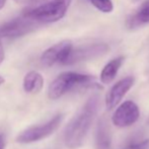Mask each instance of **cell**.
Segmentation results:
<instances>
[{
    "label": "cell",
    "mask_w": 149,
    "mask_h": 149,
    "mask_svg": "<svg viewBox=\"0 0 149 149\" xmlns=\"http://www.w3.org/2000/svg\"><path fill=\"white\" fill-rule=\"evenodd\" d=\"M4 58H5V52H4L3 44H2L1 40H0V65L4 61Z\"/></svg>",
    "instance_id": "obj_17"
},
{
    "label": "cell",
    "mask_w": 149,
    "mask_h": 149,
    "mask_svg": "<svg viewBox=\"0 0 149 149\" xmlns=\"http://www.w3.org/2000/svg\"><path fill=\"white\" fill-rule=\"evenodd\" d=\"M146 22H149V0H146L139 11L132 17L130 24L131 26H135L140 24H146Z\"/></svg>",
    "instance_id": "obj_13"
},
{
    "label": "cell",
    "mask_w": 149,
    "mask_h": 149,
    "mask_svg": "<svg viewBox=\"0 0 149 149\" xmlns=\"http://www.w3.org/2000/svg\"><path fill=\"white\" fill-rule=\"evenodd\" d=\"M4 81H5V80H4V78L1 76V75H0V85H1V84H3V83H4Z\"/></svg>",
    "instance_id": "obj_20"
},
{
    "label": "cell",
    "mask_w": 149,
    "mask_h": 149,
    "mask_svg": "<svg viewBox=\"0 0 149 149\" xmlns=\"http://www.w3.org/2000/svg\"><path fill=\"white\" fill-rule=\"evenodd\" d=\"M71 1L72 0H50L26 12V14L39 24L56 22L65 16Z\"/></svg>",
    "instance_id": "obj_3"
},
{
    "label": "cell",
    "mask_w": 149,
    "mask_h": 149,
    "mask_svg": "<svg viewBox=\"0 0 149 149\" xmlns=\"http://www.w3.org/2000/svg\"><path fill=\"white\" fill-rule=\"evenodd\" d=\"M96 149H111L112 146V132L108 121L102 118L98 122L95 134Z\"/></svg>",
    "instance_id": "obj_10"
},
{
    "label": "cell",
    "mask_w": 149,
    "mask_h": 149,
    "mask_svg": "<svg viewBox=\"0 0 149 149\" xmlns=\"http://www.w3.org/2000/svg\"><path fill=\"white\" fill-rule=\"evenodd\" d=\"M109 51H110V47H109V45H107L104 43L85 45L78 48H75V49L73 48V50L71 51L65 65H72L79 62H84V61L104 55Z\"/></svg>",
    "instance_id": "obj_7"
},
{
    "label": "cell",
    "mask_w": 149,
    "mask_h": 149,
    "mask_svg": "<svg viewBox=\"0 0 149 149\" xmlns=\"http://www.w3.org/2000/svg\"><path fill=\"white\" fill-rule=\"evenodd\" d=\"M139 108L135 102L128 100L122 104L113 115V124L117 127H129L139 119Z\"/></svg>",
    "instance_id": "obj_8"
},
{
    "label": "cell",
    "mask_w": 149,
    "mask_h": 149,
    "mask_svg": "<svg viewBox=\"0 0 149 149\" xmlns=\"http://www.w3.org/2000/svg\"><path fill=\"white\" fill-rule=\"evenodd\" d=\"M39 22L33 20L26 13L0 26V38L6 39H17L31 31H35L39 26Z\"/></svg>",
    "instance_id": "obj_5"
},
{
    "label": "cell",
    "mask_w": 149,
    "mask_h": 149,
    "mask_svg": "<svg viewBox=\"0 0 149 149\" xmlns=\"http://www.w3.org/2000/svg\"><path fill=\"white\" fill-rule=\"evenodd\" d=\"M5 136H4L3 133L0 132V149H4L5 148Z\"/></svg>",
    "instance_id": "obj_18"
},
{
    "label": "cell",
    "mask_w": 149,
    "mask_h": 149,
    "mask_svg": "<svg viewBox=\"0 0 149 149\" xmlns=\"http://www.w3.org/2000/svg\"><path fill=\"white\" fill-rule=\"evenodd\" d=\"M63 121V115L58 114L51 118L48 122L41 125H33L22 131L16 137V142L22 144H30L41 141L49 137L60 127Z\"/></svg>",
    "instance_id": "obj_4"
},
{
    "label": "cell",
    "mask_w": 149,
    "mask_h": 149,
    "mask_svg": "<svg viewBox=\"0 0 149 149\" xmlns=\"http://www.w3.org/2000/svg\"><path fill=\"white\" fill-rule=\"evenodd\" d=\"M89 1L96 9L104 13H110L114 9L112 0H89Z\"/></svg>",
    "instance_id": "obj_14"
},
{
    "label": "cell",
    "mask_w": 149,
    "mask_h": 149,
    "mask_svg": "<svg viewBox=\"0 0 149 149\" xmlns=\"http://www.w3.org/2000/svg\"><path fill=\"white\" fill-rule=\"evenodd\" d=\"M134 81H135L134 77L128 76L121 79L116 84L113 85V87L110 89L106 97V104L109 110H112L121 102L122 98L126 95V93L133 86Z\"/></svg>",
    "instance_id": "obj_9"
},
{
    "label": "cell",
    "mask_w": 149,
    "mask_h": 149,
    "mask_svg": "<svg viewBox=\"0 0 149 149\" xmlns=\"http://www.w3.org/2000/svg\"><path fill=\"white\" fill-rule=\"evenodd\" d=\"M73 50L72 42L70 40H64L48 48L41 56V63L46 67H51L55 64L66 63Z\"/></svg>",
    "instance_id": "obj_6"
},
{
    "label": "cell",
    "mask_w": 149,
    "mask_h": 149,
    "mask_svg": "<svg viewBox=\"0 0 149 149\" xmlns=\"http://www.w3.org/2000/svg\"><path fill=\"white\" fill-rule=\"evenodd\" d=\"M22 85L26 93H39L44 87V77L37 71H30L24 75Z\"/></svg>",
    "instance_id": "obj_11"
},
{
    "label": "cell",
    "mask_w": 149,
    "mask_h": 149,
    "mask_svg": "<svg viewBox=\"0 0 149 149\" xmlns=\"http://www.w3.org/2000/svg\"><path fill=\"white\" fill-rule=\"evenodd\" d=\"M5 3H6V0H0V10H1L2 8L4 7Z\"/></svg>",
    "instance_id": "obj_19"
},
{
    "label": "cell",
    "mask_w": 149,
    "mask_h": 149,
    "mask_svg": "<svg viewBox=\"0 0 149 149\" xmlns=\"http://www.w3.org/2000/svg\"><path fill=\"white\" fill-rule=\"evenodd\" d=\"M14 1L20 5H31V4L36 3L38 0H14Z\"/></svg>",
    "instance_id": "obj_16"
},
{
    "label": "cell",
    "mask_w": 149,
    "mask_h": 149,
    "mask_svg": "<svg viewBox=\"0 0 149 149\" xmlns=\"http://www.w3.org/2000/svg\"><path fill=\"white\" fill-rule=\"evenodd\" d=\"M93 77L87 74L77 72H64L58 75L51 82L48 88V97L50 100H58L65 93L76 87L95 85Z\"/></svg>",
    "instance_id": "obj_2"
},
{
    "label": "cell",
    "mask_w": 149,
    "mask_h": 149,
    "mask_svg": "<svg viewBox=\"0 0 149 149\" xmlns=\"http://www.w3.org/2000/svg\"><path fill=\"white\" fill-rule=\"evenodd\" d=\"M124 60H125V58L123 56H120V57H117L115 59L111 60L102 70V73H100V81L102 83H104V84H108V83L112 82L115 79V77L117 76V74H118V71L121 68Z\"/></svg>",
    "instance_id": "obj_12"
},
{
    "label": "cell",
    "mask_w": 149,
    "mask_h": 149,
    "mask_svg": "<svg viewBox=\"0 0 149 149\" xmlns=\"http://www.w3.org/2000/svg\"><path fill=\"white\" fill-rule=\"evenodd\" d=\"M149 147V140H145V141H142L140 143L132 144V145L128 146V147L124 149H147Z\"/></svg>",
    "instance_id": "obj_15"
},
{
    "label": "cell",
    "mask_w": 149,
    "mask_h": 149,
    "mask_svg": "<svg viewBox=\"0 0 149 149\" xmlns=\"http://www.w3.org/2000/svg\"><path fill=\"white\" fill-rule=\"evenodd\" d=\"M98 102L97 95L90 96L67 125L64 141L69 149H77L82 146L97 113Z\"/></svg>",
    "instance_id": "obj_1"
}]
</instances>
